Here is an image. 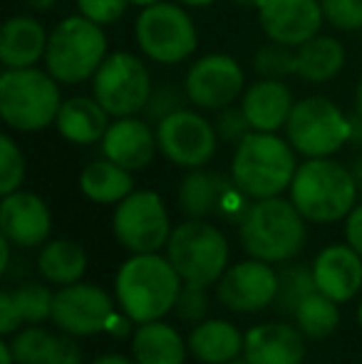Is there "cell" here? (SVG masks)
I'll return each mask as SVG.
<instances>
[{
    "label": "cell",
    "instance_id": "obj_24",
    "mask_svg": "<svg viewBox=\"0 0 362 364\" xmlns=\"http://www.w3.org/2000/svg\"><path fill=\"white\" fill-rule=\"evenodd\" d=\"M293 95L280 80H266L251 85L241 100V109L248 117L253 132H275L285 127L293 112Z\"/></svg>",
    "mask_w": 362,
    "mask_h": 364
},
{
    "label": "cell",
    "instance_id": "obj_23",
    "mask_svg": "<svg viewBox=\"0 0 362 364\" xmlns=\"http://www.w3.org/2000/svg\"><path fill=\"white\" fill-rule=\"evenodd\" d=\"M50 35L45 33L43 23L30 15H15L5 20L0 33V63L5 70L35 68L40 58L48 53Z\"/></svg>",
    "mask_w": 362,
    "mask_h": 364
},
{
    "label": "cell",
    "instance_id": "obj_38",
    "mask_svg": "<svg viewBox=\"0 0 362 364\" xmlns=\"http://www.w3.org/2000/svg\"><path fill=\"white\" fill-rule=\"evenodd\" d=\"M216 127L218 139L228 141V144H241L248 134L253 132L248 117L243 114L241 107H226V109H218V117L213 122Z\"/></svg>",
    "mask_w": 362,
    "mask_h": 364
},
{
    "label": "cell",
    "instance_id": "obj_51",
    "mask_svg": "<svg viewBox=\"0 0 362 364\" xmlns=\"http://www.w3.org/2000/svg\"><path fill=\"white\" fill-rule=\"evenodd\" d=\"M132 5H139V8H147V5H154L159 3V0H129Z\"/></svg>",
    "mask_w": 362,
    "mask_h": 364
},
{
    "label": "cell",
    "instance_id": "obj_13",
    "mask_svg": "<svg viewBox=\"0 0 362 364\" xmlns=\"http://www.w3.org/2000/svg\"><path fill=\"white\" fill-rule=\"evenodd\" d=\"M159 151L171 164L183 168H198L216 154V127L191 109H179L156 124Z\"/></svg>",
    "mask_w": 362,
    "mask_h": 364
},
{
    "label": "cell",
    "instance_id": "obj_42",
    "mask_svg": "<svg viewBox=\"0 0 362 364\" xmlns=\"http://www.w3.org/2000/svg\"><path fill=\"white\" fill-rule=\"evenodd\" d=\"M345 235H348V243L362 255V203L350 211L348 223H345Z\"/></svg>",
    "mask_w": 362,
    "mask_h": 364
},
{
    "label": "cell",
    "instance_id": "obj_41",
    "mask_svg": "<svg viewBox=\"0 0 362 364\" xmlns=\"http://www.w3.org/2000/svg\"><path fill=\"white\" fill-rule=\"evenodd\" d=\"M20 325H23V320H20V312L15 307L10 292H0V332L3 335H13Z\"/></svg>",
    "mask_w": 362,
    "mask_h": 364
},
{
    "label": "cell",
    "instance_id": "obj_2",
    "mask_svg": "<svg viewBox=\"0 0 362 364\" xmlns=\"http://www.w3.org/2000/svg\"><path fill=\"white\" fill-rule=\"evenodd\" d=\"M241 245L251 258L285 263L305 243V218L293 201L280 196L256 198L238 223Z\"/></svg>",
    "mask_w": 362,
    "mask_h": 364
},
{
    "label": "cell",
    "instance_id": "obj_48",
    "mask_svg": "<svg viewBox=\"0 0 362 364\" xmlns=\"http://www.w3.org/2000/svg\"><path fill=\"white\" fill-rule=\"evenodd\" d=\"M233 5H238V8H248V10H258L263 5V0H231Z\"/></svg>",
    "mask_w": 362,
    "mask_h": 364
},
{
    "label": "cell",
    "instance_id": "obj_40",
    "mask_svg": "<svg viewBox=\"0 0 362 364\" xmlns=\"http://www.w3.org/2000/svg\"><path fill=\"white\" fill-rule=\"evenodd\" d=\"M129 0H78L80 15L90 18L97 25H112L127 13Z\"/></svg>",
    "mask_w": 362,
    "mask_h": 364
},
{
    "label": "cell",
    "instance_id": "obj_32",
    "mask_svg": "<svg viewBox=\"0 0 362 364\" xmlns=\"http://www.w3.org/2000/svg\"><path fill=\"white\" fill-rule=\"evenodd\" d=\"M313 290H318L313 268H308V265H303V263H290L278 273V292H275L273 307L280 315L293 317L298 305Z\"/></svg>",
    "mask_w": 362,
    "mask_h": 364
},
{
    "label": "cell",
    "instance_id": "obj_47",
    "mask_svg": "<svg viewBox=\"0 0 362 364\" xmlns=\"http://www.w3.org/2000/svg\"><path fill=\"white\" fill-rule=\"evenodd\" d=\"M350 171H353V178H355V183H358V193H362V159H358V161L350 166Z\"/></svg>",
    "mask_w": 362,
    "mask_h": 364
},
{
    "label": "cell",
    "instance_id": "obj_26",
    "mask_svg": "<svg viewBox=\"0 0 362 364\" xmlns=\"http://www.w3.org/2000/svg\"><path fill=\"white\" fill-rule=\"evenodd\" d=\"M188 352L203 364H231L243 352V337L226 320H203L188 335Z\"/></svg>",
    "mask_w": 362,
    "mask_h": 364
},
{
    "label": "cell",
    "instance_id": "obj_44",
    "mask_svg": "<svg viewBox=\"0 0 362 364\" xmlns=\"http://www.w3.org/2000/svg\"><path fill=\"white\" fill-rule=\"evenodd\" d=\"M10 240L5 238H0V273H5V270H8V265H10Z\"/></svg>",
    "mask_w": 362,
    "mask_h": 364
},
{
    "label": "cell",
    "instance_id": "obj_3",
    "mask_svg": "<svg viewBox=\"0 0 362 364\" xmlns=\"http://www.w3.org/2000/svg\"><path fill=\"white\" fill-rule=\"evenodd\" d=\"M355 198L358 183L353 171L328 156L300 164L290 183V201L305 220L313 223H335L348 218L355 208Z\"/></svg>",
    "mask_w": 362,
    "mask_h": 364
},
{
    "label": "cell",
    "instance_id": "obj_49",
    "mask_svg": "<svg viewBox=\"0 0 362 364\" xmlns=\"http://www.w3.org/2000/svg\"><path fill=\"white\" fill-rule=\"evenodd\" d=\"M183 5H188V8H208L211 3H216V0H181Z\"/></svg>",
    "mask_w": 362,
    "mask_h": 364
},
{
    "label": "cell",
    "instance_id": "obj_28",
    "mask_svg": "<svg viewBox=\"0 0 362 364\" xmlns=\"http://www.w3.org/2000/svg\"><path fill=\"white\" fill-rule=\"evenodd\" d=\"M345 65V48L335 38L315 35L295 48V75L310 85L330 82Z\"/></svg>",
    "mask_w": 362,
    "mask_h": 364
},
{
    "label": "cell",
    "instance_id": "obj_36",
    "mask_svg": "<svg viewBox=\"0 0 362 364\" xmlns=\"http://www.w3.org/2000/svg\"><path fill=\"white\" fill-rule=\"evenodd\" d=\"M176 320L186 322V325H198V322L206 320L208 315V295L203 285L183 283L179 295H176L174 310Z\"/></svg>",
    "mask_w": 362,
    "mask_h": 364
},
{
    "label": "cell",
    "instance_id": "obj_9",
    "mask_svg": "<svg viewBox=\"0 0 362 364\" xmlns=\"http://www.w3.org/2000/svg\"><path fill=\"white\" fill-rule=\"evenodd\" d=\"M348 117L328 97H305L295 102L285 122L290 146L308 159L335 154L348 141Z\"/></svg>",
    "mask_w": 362,
    "mask_h": 364
},
{
    "label": "cell",
    "instance_id": "obj_37",
    "mask_svg": "<svg viewBox=\"0 0 362 364\" xmlns=\"http://www.w3.org/2000/svg\"><path fill=\"white\" fill-rule=\"evenodd\" d=\"M325 20L338 30H362V0H320Z\"/></svg>",
    "mask_w": 362,
    "mask_h": 364
},
{
    "label": "cell",
    "instance_id": "obj_5",
    "mask_svg": "<svg viewBox=\"0 0 362 364\" xmlns=\"http://www.w3.org/2000/svg\"><path fill=\"white\" fill-rule=\"evenodd\" d=\"M60 100V82L38 68L5 70L0 75V117L10 129L40 132L55 124Z\"/></svg>",
    "mask_w": 362,
    "mask_h": 364
},
{
    "label": "cell",
    "instance_id": "obj_4",
    "mask_svg": "<svg viewBox=\"0 0 362 364\" xmlns=\"http://www.w3.org/2000/svg\"><path fill=\"white\" fill-rule=\"evenodd\" d=\"M295 149L273 132H251L231 161V178L248 198H271L293 183Z\"/></svg>",
    "mask_w": 362,
    "mask_h": 364
},
{
    "label": "cell",
    "instance_id": "obj_16",
    "mask_svg": "<svg viewBox=\"0 0 362 364\" xmlns=\"http://www.w3.org/2000/svg\"><path fill=\"white\" fill-rule=\"evenodd\" d=\"M278 292V273L266 260H243L221 275L216 288V297L226 310L251 315L273 305Z\"/></svg>",
    "mask_w": 362,
    "mask_h": 364
},
{
    "label": "cell",
    "instance_id": "obj_53",
    "mask_svg": "<svg viewBox=\"0 0 362 364\" xmlns=\"http://www.w3.org/2000/svg\"><path fill=\"white\" fill-rule=\"evenodd\" d=\"M231 364H246V362H231Z\"/></svg>",
    "mask_w": 362,
    "mask_h": 364
},
{
    "label": "cell",
    "instance_id": "obj_22",
    "mask_svg": "<svg viewBox=\"0 0 362 364\" xmlns=\"http://www.w3.org/2000/svg\"><path fill=\"white\" fill-rule=\"evenodd\" d=\"M73 337L68 332L58 335L45 327L30 325L10 340V347L15 362L23 364H82V350Z\"/></svg>",
    "mask_w": 362,
    "mask_h": 364
},
{
    "label": "cell",
    "instance_id": "obj_39",
    "mask_svg": "<svg viewBox=\"0 0 362 364\" xmlns=\"http://www.w3.org/2000/svg\"><path fill=\"white\" fill-rule=\"evenodd\" d=\"M183 100H188L186 92L176 90V87H159V90H151L149 100H147V105H144L147 119L159 124L164 117L183 109Z\"/></svg>",
    "mask_w": 362,
    "mask_h": 364
},
{
    "label": "cell",
    "instance_id": "obj_14",
    "mask_svg": "<svg viewBox=\"0 0 362 364\" xmlns=\"http://www.w3.org/2000/svg\"><path fill=\"white\" fill-rule=\"evenodd\" d=\"M115 315L117 310L112 297L97 285L73 283L55 292L53 322L68 335L90 337L97 332H107Z\"/></svg>",
    "mask_w": 362,
    "mask_h": 364
},
{
    "label": "cell",
    "instance_id": "obj_43",
    "mask_svg": "<svg viewBox=\"0 0 362 364\" xmlns=\"http://www.w3.org/2000/svg\"><path fill=\"white\" fill-rule=\"evenodd\" d=\"M348 141H353L355 146H362V114L355 112L353 117H348Z\"/></svg>",
    "mask_w": 362,
    "mask_h": 364
},
{
    "label": "cell",
    "instance_id": "obj_52",
    "mask_svg": "<svg viewBox=\"0 0 362 364\" xmlns=\"http://www.w3.org/2000/svg\"><path fill=\"white\" fill-rule=\"evenodd\" d=\"M358 320H360V327H362V300H360V307H358Z\"/></svg>",
    "mask_w": 362,
    "mask_h": 364
},
{
    "label": "cell",
    "instance_id": "obj_54",
    "mask_svg": "<svg viewBox=\"0 0 362 364\" xmlns=\"http://www.w3.org/2000/svg\"><path fill=\"white\" fill-rule=\"evenodd\" d=\"M18 364H23V362H18Z\"/></svg>",
    "mask_w": 362,
    "mask_h": 364
},
{
    "label": "cell",
    "instance_id": "obj_10",
    "mask_svg": "<svg viewBox=\"0 0 362 364\" xmlns=\"http://www.w3.org/2000/svg\"><path fill=\"white\" fill-rule=\"evenodd\" d=\"M149 95V70L132 53L107 55L92 77V97L110 112V117H134L137 112H144Z\"/></svg>",
    "mask_w": 362,
    "mask_h": 364
},
{
    "label": "cell",
    "instance_id": "obj_19",
    "mask_svg": "<svg viewBox=\"0 0 362 364\" xmlns=\"http://www.w3.org/2000/svg\"><path fill=\"white\" fill-rule=\"evenodd\" d=\"M298 327L288 322H266L248 330L243 337L246 364H303L305 340Z\"/></svg>",
    "mask_w": 362,
    "mask_h": 364
},
{
    "label": "cell",
    "instance_id": "obj_46",
    "mask_svg": "<svg viewBox=\"0 0 362 364\" xmlns=\"http://www.w3.org/2000/svg\"><path fill=\"white\" fill-rule=\"evenodd\" d=\"M15 355H13V347L10 342H0V364H13Z\"/></svg>",
    "mask_w": 362,
    "mask_h": 364
},
{
    "label": "cell",
    "instance_id": "obj_15",
    "mask_svg": "<svg viewBox=\"0 0 362 364\" xmlns=\"http://www.w3.org/2000/svg\"><path fill=\"white\" fill-rule=\"evenodd\" d=\"M183 92L201 109H226L243 92V70L231 55H203L188 68Z\"/></svg>",
    "mask_w": 362,
    "mask_h": 364
},
{
    "label": "cell",
    "instance_id": "obj_1",
    "mask_svg": "<svg viewBox=\"0 0 362 364\" xmlns=\"http://www.w3.org/2000/svg\"><path fill=\"white\" fill-rule=\"evenodd\" d=\"M183 280L169 263L156 253H134L119 268L115 280L117 300L124 315L137 325L161 320L174 310Z\"/></svg>",
    "mask_w": 362,
    "mask_h": 364
},
{
    "label": "cell",
    "instance_id": "obj_50",
    "mask_svg": "<svg viewBox=\"0 0 362 364\" xmlns=\"http://www.w3.org/2000/svg\"><path fill=\"white\" fill-rule=\"evenodd\" d=\"M355 112L362 114V80H360V85H358V92H355Z\"/></svg>",
    "mask_w": 362,
    "mask_h": 364
},
{
    "label": "cell",
    "instance_id": "obj_21",
    "mask_svg": "<svg viewBox=\"0 0 362 364\" xmlns=\"http://www.w3.org/2000/svg\"><path fill=\"white\" fill-rule=\"evenodd\" d=\"M318 290L335 302H348L362 288V255L353 245H328L313 263Z\"/></svg>",
    "mask_w": 362,
    "mask_h": 364
},
{
    "label": "cell",
    "instance_id": "obj_31",
    "mask_svg": "<svg viewBox=\"0 0 362 364\" xmlns=\"http://www.w3.org/2000/svg\"><path fill=\"white\" fill-rule=\"evenodd\" d=\"M333 297H328L325 292L313 290L303 302L298 305V310L293 312L295 325L310 340H325L330 337L340 325V312Z\"/></svg>",
    "mask_w": 362,
    "mask_h": 364
},
{
    "label": "cell",
    "instance_id": "obj_33",
    "mask_svg": "<svg viewBox=\"0 0 362 364\" xmlns=\"http://www.w3.org/2000/svg\"><path fill=\"white\" fill-rule=\"evenodd\" d=\"M15 307L20 312V320L25 325H40L45 320H53V302H55V292H50V288L40 283H28L20 285V288L10 290Z\"/></svg>",
    "mask_w": 362,
    "mask_h": 364
},
{
    "label": "cell",
    "instance_id": "obj_17",
    "mask_svg": "<svg viewBox=\"0 0 362 364\" xmlns=\"http://www.w3.org/2000/svg\"><path fill=\"white\" fill-rule=\"evenodd\" d=\"M258 18L268 40L300 48L310 38L320 35L325 13L320 0H263Z\"/></svg>",
    "mask_w": 362,
    "mask_h": 364
},
{
    "label": "cell",
    "instance_id": "obj_45",
    "mask_svg": "<svg viewBox=\"0 0 362 364\" xmlns=\"http://www.w3.org/2000/svg\"><path fill=\"white\" fill-rule=\"evenodd\" d=\"M92 364H137V360H127V357H122V355H105Z\"/></svg>",
    "mask_w": 362,
    "mask_h": 364
},
{
    "label": "cell",
    "instance_id": "obj_6",
    "mask_svg": "<svg viewBox=\"0 0 362 364\" xmlns=\"http://www.w3.org/2000/svg\"><path fill=\"white\" fill-rule=\"evenodd\" d=\"M107 58V38L102 25L85 15H73L55 25L48 40L45 65L60 85H80L92 80Z\"/></svg>",
    "mask_w": 362,
    "mask_h": 364
},
{
    "label": "cell",
    "instance_id": "obj_11",
    "mask_svg": "<svg viewBox=\"0 0 362 364\" xmlns=\"http://www.w3.org/2000/svg\"><path fill=\"white\" fill-rule=\"evenodd\" d=\"M112 228L117 240L132 253H156L171 235L169 213L154 191H132L117 203Z\"/></svg>",
    "mask_w": 362,
    "mask_h": 364
},
{
    "label": "cell",
    "instance_id": "obj_12",
    "mask_svg": "<svg viewBox=\"0 0 362 364\" xmlns=\"http://www.w3.org/2000/svg\"><path fill=\"white\" fill-rule=\"evenodd\" d=\"M236 191L241 188L236 186V181L218 171H206V168H191L179 183V211L186 218L193 220H206L213 216H221L226 220H238L241 223L243 213L248 211V206L241 203V196L236 198Z\"/></svg>",
    "mask_w": 362,
    "mask_h": 364
},
{
    "label": "cell",
    "instance_id": "obj_34",
    "mask_svg": "<svg viewBox=\"0 0 362 364\" xmlns=\"http://www.w3.org/2000/svg\"><path fill=\"white\" fill-rule=\"evenodd\" d=\"M253 70L266 80H283L295 75V50L271 40L253 55Z\"/></svg>",
    "mask_w": 362,
    "mask_h": 364
},
{
    "label": "cell",
    "instance_id": "obj_30",
    "mask_svg": "<svg viewBox=\"0 0 362 364\" xmlns=\"http://www.w3.org/2000/svg\"><path fill=\"white\" fill-rule=\"evenodd\" d=\"M38 268L48 283L55 285H73L80 283L87 270V253L80 243L68 238H60L48 243L40 250Z\"/></svg>",
    "mask_w": 362,
    "mask_h": 364
},
{
    "label": "cell",
    "instance_id": "obj_7",
    "mask_svg": "<svg viewBox=\"0 0 362 364\" xmlns=\"http://www.w3.org/2000/svg\"><path fill=\"white\" fill-rule=\"evenodd\" d=\"M166 258L183 283L208 288L226 273L228 240L216 225L188 218L171 230Z\"/></svg>",
    "mask_w": 362,
    "mask_h": 364
},
{
    "label": "cell",
    "instance_id": "obj_25",
    "mask_svg": "<svg viewBox=\"0 0 362 364\" xmlns=\"http://www.w3.org/2000/svg\"><path fill=\"white\" fill-rule=\"evenodd\" d=\"M58 132L73 144H95L110 129V112L95 100V97H73L63 102L55 119Z\"/></svg>",
    "mask_w": 362,
    "mask_h": 364
},
{
    "label": "cell",
    "instance_id": "obj_20",
    "mask_svg": "<svg viewBox=\"0 0 362 364\" xmlns=\"http://www.w3.org/2000/svg\"><path fill=\"white\" fill-rule=\"evenodd\" d=\"M156 149V132H151V127L137 117H117V122H112L107 134L102 136L105 156L129 171L149 166Z\"/></svg>",
    "mask_w": 362,
    "mask_h": 364
},
{
    "label": "cell",
    "instance_id": "obj_18",
    "mask_svg": "<svg viewBox=\"0 0 362 364\" xmlns=\"http://www.w3.org/2000/svg\"><path fill=\"white\" fill-rule=\"evenodd\" d=\"M50 218L48 203L33 191H13L3 196L0 203V228L3 235L18 248H35L45 243L50 235Z\"/></svg>",
    "mask_w": 362,
    "mask_h": 364
},
{
    "label": "cell",
    "instance_id": "obj_35",
    "mask_svg": "<svg viewBox=\"0 0 362 364\" xmlns=\"http://www.w3.org/2000/svg\"><path fill=\"white\" fill-rule=\"evenodd\" d=\"M25 178V156L8 134L0 136V193L18 191Z\"/></svg>",
    "mask_w": 362,
    "mask_h": 364
},
{
    "label": "cell",
    "instance_id": "obj_29",
    "mask_svg": "<svg viewBox=\"0 0 362 364\" xmlns=\"http://www.w3.org/2000/svg\"><path fill=\"white\" fill-rule=\"evenodd\" d=\"M80 188L95 203H119L134 191V178L129 168L119 166L112 159L92 161L80 173Z\"/></svg>",
    "mask_w": 362,
    "mask_h": 364
},
{
    "label": "cell",
    "instance_id": "obj_27",
    "mask_svg": "<svg viewBox=\"0 0 362 364\" xmlns=\"http://www.w3.org/2000/svg\"><path fill=\"white\" fill-rule=\"evenodd\" d=\"M188 345L166 322H144L132 335V357L137 364H183Z\"/></svg>",
    "mask_w": 362,
    "mask_h": 364
},
{
    "label": "cell",
    "instance_id": "obj_8",
    "mask_svg": "<svg viewBox=\"0 0 362 364\" xmlns=\"http://www.w3.org/2000/svg\"><path fill=\"white\" fill-rule=\"evenodd\" d=\"M134 35L142 53L159 65H176L191 58L198 45L196 25L186 10L161 0L142 8Z\"/></svg>",
    "mask_w": 362,
    "mask_h": 364
}]
</instances>
